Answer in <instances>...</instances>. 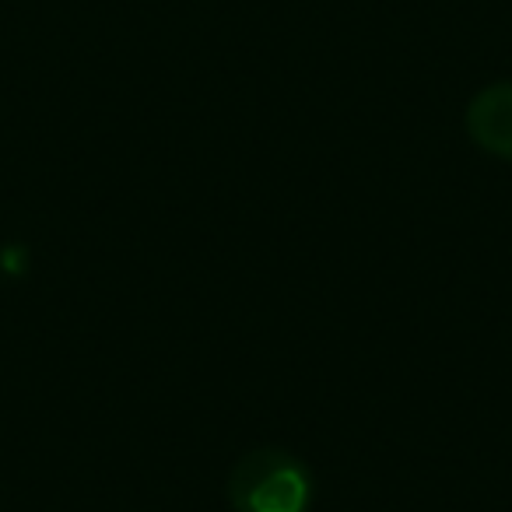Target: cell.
<instances>
[{"instance_id":"6da1fadb","label":"cell","mask_w":512,"mask_h":512,"mask_svg":"<svg viewBox=\"0 0 512 512\" xmlns=\"http://www.w3.org/2000/svg\"><path fill=\"white\" fill-rule=\"evenodd\" d=\"M228 498L235 512H302L309 502V481L285 453H253L239 460L228 477Z\"/></svg>"},{"instance_id":"7a4b0ae2","label":"cell","mask_w":512,"mask_h":512,"mask_svg":"<svg viewBox=\"0 0 512 512\" xmlns=\"http://www.w3.org/2000/svg\"><path fill=\"white\" fill-rule=\"evenodd\" d=\"M470 130L495 155H512V88L484 92L470 109Z\"/></svg>"}]
</instances>
